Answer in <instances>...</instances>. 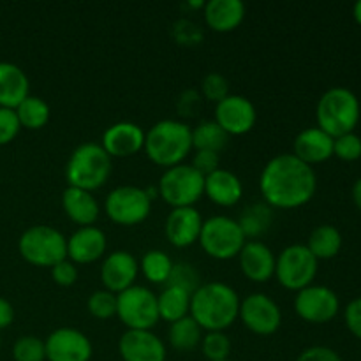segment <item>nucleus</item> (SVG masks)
<instances>
[{
	"label": "nucleus",
	"mask_w": 361,
	"mask_h": 361,
	"mask_svg": "<svg viewBox=\"0 0 361 361\" xmlns=\"http://www.w3.org/2000/svg\"><path fill=\"white\" fill-rule=\"evenodd\" d=\"M307 249L319 259H334L342 249V235L335 226H317L307 240Z\"/></svg>",
	"instance_id": "nucleus-27"
},
{
	"label": "nucleus",
	"mask_w": 361,
	"mask_h": 361,
	"mask_svg": "<svg viewBox=\"0 0 361 361\" xmlns=\"http://www.w3.org/2000/svg\"><path fill=\"white\" fill-rule=\"evenodd\" d=\"M168 338L173 349H176L180 353H189L192 349H196L197 345H201L203 330H201V326L192 317L187 316L183 319L169 324Z\"/></svg>",
	"instance_id": "nucleus-29"
},
{
	"label": "nucleus",
	"mask_w": 361,
	"mask_h": 361,
	"mask_svg": "<svg viewBox=\"0 0 361 361\" xmlns=\"http://www.w3.org/2000/svg\"><path fill=\"white\" fill-rule=\"evenodd\" d=\"M108 247L106 235L95 226L80 228L67 240V257L74 264H90L101 259Z\"/></svg>",
	"instance_id": "nucleus-20"
},
{
	"label": "nucleus",
	"mask_w": 361,
	"mask_h": 361,
	"mask_svg": "<svg viewBox=\"0 0 361 361\" xmlns=\"http://www.w3.org/2000/svg\"><path fill=\"white\" fill-rule=\"evenodd\" d=\"M200 245L210 257L219 261L233 259L245 245L247 238L238 221L224 215H215L203 221L200 233Z\"/></svg>",
	"instance_id": "nucleus-7"
},
{
	"label": "nucleus",
	"mask_w": 361,
	"mask_h": 361,
	"mask_svg": "<svg viewBox=\"0 0 361 361\" xmlns=\"http://www.w3.org/2000/svg\"><path fill=\"white\" fill-rule=\"evenodd\" d=\"M137 271H140V264L133 254L127 250H115L102 263L101 281L106 291L120 295L126 289L133 288Z\"/></svg>",
	"instance_id": "nucleus-16"
},
{
	"label": "nucleus",
	"mask_w": 361,
	"mask_h": 361,
	"mask_svg": "<svg viewBox=\"0 0 361 361\" xmlns=\"http://www.w3.org/2000/svg\"><path fill=\"white\" fill-rule=\"evenodd\" d=\"M201 351L208 361H224L231 355V341L224 331H208L201 341Z\"/></svg>",
	"instance_id": "nucleus-34"
},
{
	"label": "nucleus",
	"mask_w": 361,
	"mask_h": 361,
	"mask_svg": "<svg viewBox=\"0 0 361 361\" xmlns=\"http://www.w3.org/2000/svg\"><path fill=\"white\" fill-rule=\"evenodd\" d=\"M106 215L115 224L136 226L141 224L150 215L152 201L148 200L145 189L134 185L116 187L108 194L104 203Z\"/></svg>",
	"instance_id": "nucleus-11"
},
{
	"label": "nucleus",
	"mask_w": 361,
	"mask_h": 361,
	"mask_svg": "<svg viewBox=\"0 0 361 361\" xmlns=\"http://www.w3.org/2000/svg\"><path fill=\"white\" fill-rule=\"evenodd\" d=\"M157 189L171 208L194 207L204 196V176L190 164L173 166L162 173Z\"/></svg>",
	"instance_id": "nucleus-8"
},
{
	"label": "nucleus",
	"mask_w": 361,
	"mask_h": 361,
	"mask_svg": "<svg viewBox=\"0 0 361 361\" xmlns=\"http://www.w3.org/2000/svg\"><path fill=\"white\" fill-rule=\"evenodd\" d=\"M28 90L25 71L11 62H0V108L16 109L28 97Z\"/></svg>",
	"instance_id": "nucleus-24"
},
{
	"label": "nucleus",
	"mask_w": 361,
	"mask_h": 361,
	"mask_svg": "<svg viewBox=\"0 0 361 361\" xmlns=\"http://www.w3.org/2000/svg\"><path fill=\"white\" fill-rule=\"evenodd\" d=\"M88 312L97 319H111L116 316V295L101 289L92 293L87 302Z\"/></svg>",
	"instance_id": "nucleus-37"
},
{
	"label": "nucleus",
	"mask_w": 361,
	"mask_h": 361,
	"mask_svg": "<svg viewBox=\"0 0 361 361\" xmlns=\"http://www.w3.org/2000/svg\"><path fill=\"white\" fill-rule=\"evenodd\" d=\"M201 92H203L204 99L217 104L229 95V83L222 74L210 73L201 81Z\"/></svg>",
	"instance_id": "nucleus-39"
},
{
	"label": "nucleus",
	"mask_w": 361,
	"mask_h": 361,
	"mask_svg": "<svg viewBox=\"0 0 361 361\" xmlns=\"http://www.w3.org/2000/svg\"><path fill=\"white\" fill-rule=\"evenodd\" d=\"M14 319V309L7 300L0 298V330L9 326Z\"/></svg>",
	"instance_id": "nucleus-46"
},
{
	"label": "nucleus",
	"mask_w": 361,
	"mask_h": 361,
	"mask_svg": "<svg viewBox=\"0 0 361 361\" xmlns=\"http://www.w3.org/2000/svg\"><path fill=\"white\" fill-rule=\"evenodd\" d=\"M204 194L219 207H235L242 200L243 185L235 173L219 168L204 176Z\"/></svg>",
	"instance_id": "nucleus-23"
},
{
	"label": "nucleus",
	"mask_w": 361,
	"mask_h": 361,
	"mask_svg": "<svg viewBox=\"0 0 361 361\" xmlns=\"http://www.w3.org/2000/svg\"><path fill=\"white\" fill-rule=\"evenodd\" d=\"M201 228H203V219L196 208H173L166 217L164 233L171 245L185 249L200 240Z\"/></svg>",
	"instance_id": "nucleus-19"
},
{
	"label": "nucleus",
	"mask_w": 361,
	"mask_h": 361,
	"mask_svg": "<svg viewBox=\"0 0 361 361\" xmlns=\"http://www.w3.org/2000/svg\"><path fill=\"white\" fill-rule=\"evenodd\" d=\"M344 317L349 331L361 341V296L349 302V305L345 307Z\"/></svg>",
	"instance_id": "nucleus-44"
},
{
	"label": "nucleus",
	"mask_w": 361,
	"mask_h": 361,
	"mask_svg": "<svg viewBox=\"0 0 361 361\" xmlns=\"http://www.w3.org/2000/svg\"><path fill=\"white\" fill-rule=\"evenodd\" d=\"M296 361H344L337 351L326 348V345H312L300 353Z\"/></svg>",
	"instance_id": "nucleus-43"
},
{
	"label": "nucleus",
	"mask_w": 361,
	"mask_h": 361,
	"mask_svg": "<svg viewBox=\"0 0 361 361\" xmlns=\"http://www.w3.org/2000/svg\"><path fill=\"white\" fill-rule=\"evenodd\" d=\"M14 361H44L46 360V345L41 338L34 335H25L20 337L13 345Z\"/></svg>",
	"instance_id": "nucleus-35"
},
{
	"label": "nucleus",
	"mask_w": 361,
	"mask_h": 361,
	"mask_svg": "<svg viewBox=\"0 0 361 361\" xmlns=\"http://www.w3.org/2000/svg\"><path fill=\"white\" fill-rule=\"evenodd\" d=\"M238 317L256 335H274L281 328V307L263 293H254L240 302Z\"/></svg>",
	"instance_id": "nucleus-12"
},
{
	"label": "nucleus",
	"mask_w": 361,
	"mask_h": 361,
	"mask_svg": "<svg viewBox=\"0 0 361 361\" xmlns=\"http://www.w3.org/2000/svg\"><path fill=\"white\" fill-rule=\"evenodd\" d=\"M334 155L341 161L355 162L361 159V137L358 134L349 133L334 140Z\"/></svg>",
	"instance_id": "nucleus-38"
},
{
	"label": "nucleus",
	"mask_w": 361,
	"mask_h": 361,
	"mask_svg": "<svg viewBox=\"0 0 361 361\" xmlns=\"http://www.w3.org/2000/svg\"><path fill=\"white\" fill-rule=\"evenodd\" d=\"M293 155L309 166L321 164L334 157V137L319 127H309L296 136Z\"/></svg>",
	"instance_id": "nucleus-22"
},
{
	"label": "nucleus",
	"mask_w": 361,
	"mask_h": 361,
	"mask_svg": "<svg viewBox=\"0 0 361 361\" xmlns=\"http://www.w3.org/2000/svg\"><path fill=\"white\" fill-rule=\"evenodd\" d=\"M21 257L34 267L53 268L67 259V238L51 226H32L18 242Z\"/></svg>",
	"instance_id": "nucleus-6"
},
{
	"label": "nucleus",
	"mask_w": 361,
	"mask_h": 361,
	"mask_svg": "<svg viewBox=\"0 0 361 361\" xmlns=\"http://www.w3.org/2000/svg\"><path fill=\"white\" fill-rule=\"evenodd\" d=\"M259 189L270 207L293 210L312 200L317 189V176L312 166L293 154H281L270 159L263 168Z\"/></svg>",
	"instance_id": "nucleus-1"
},
{
	"label": "nucleus",
	"mask_w": 361,
	"mask_h": 361,
	"mask_svg": "<svg viewBox=\"0 0 361 361\" xmlns=\"http://www.w3.org/2000/svg\"><path fill=\"white\" fill-rule=\"evenodd\" d=\"M192 166L197 173H201L203 176L212 175L214 171H217L221 168V157L215 152L208 150H196L192 159Z\"/></svg>",
	"instance_id": "nucleus-42"
},
{
	"label": "nucleus",
	"mask_w": 361,
	"mask_h": 361,
	"mask_svg": "<svg viewBox=\"0 0 361 361\" xmlns=\"http://www.w3.org/2000/svg\"><path fill=\"white\" fill-rule=\"evenodd\" d=\"M116 316L127 330H152L157 324V296L143 286H133L116 295Z\"/></svg>",
	"instance_id": "nucleus-9"
},
{
	"label": "nucleus",
	"mask_w": 361,
	"mask_h": 361,
	"mask_svg": "<svg viewBox=\"0 0 361 361\" xmlns=\"http://www.w3.org/2000/svg\"><path fill=\"white\" fill-rule=\"evenodd\" d=\"M360 101L355 92L344 87H334L324 92L317 102V127L335 140L355 130L360 122Z\"/></svg>",
	"instance_id": "nucleus-4"
},
{
	"label": "nucleus",
	"mask_w": 361,
	"mask_h": 361,
	"mask_svg": "<svg viewBox=\"0 0 361 361\" xmlns=\"http://www.w3.org/2000/svg\"><path fill=\"white\" fill-rule=\"evenodd\" d=\"M240 298L231 286L208 282L190 296V317L207 331H224L238 319Z\"/></svg>",
	"instance_id": "nucleus-2"
},
{
	"label": "nucleus",
	"mask_w": 361,
	"mask_h": 361,
	"mask_svg": "<svg viewBox=\"0 0 361 361\" xmlns=\"http://www.w3.org/2000/svg\"><path fill=\"white\" fill-rule=\"evenodd\" d=\"M224 361H231V360H224Z\"/></svg>",
	"instance_id": "nucleus-49"
},
{
	"label": "nucleus",
	"mask_w": 361,
	"mask_h": 361,
	"mask_svg": "<svg viewBox=\"0 0 361 361\" xmlns=\"http://www.w3.org/2000/svg\"><path fill=\"white\" fill-rule=\"evenodd\" d=\"M245 18L242 0H210L204 6V21L214 32H233Z\"/></svg>",
	"instance_id": "nucleus-25"
},
{
	"label": "nucleus",
	"mask_w": 361,
	"mask_h": 361,
	"mask_svg": "<svg viewBox=\"0 0 361 361\" xmlns=\"http://www.w3.org/2000/svg\"><path fill=\"white\" fill-rule=\"evenodd\" d=\"M341 309L335 291L326 286H309L298 291L295 298V310L303 321L312 324L330 323Z\"/></svg>",
	"instance_id": "nucleus-13"
},
{
	"label": "nucleus",
	"mask_w": 361,
	"mask_h": 361,
	"mask_svg": "<svg viewBox=\"0 0 361 361\" xmlns=\"http://www.w3.org/2000/svg\"><path fill=\"white\" fill-rule=\"evenodd\" d=\"M21 126L14 109L0 108V147L11 143L20 133Z\"/></svg>",
	"instance_id": "nucleus-40"
},
{
	"label": "nucleus",
	"mask_w": 361,
	"mask_h": 361,
	"mask_svg": "<svg viewBox=\"0 0 361 361\" xmlns=\"http://www.w3.org/2000/svg\"><path fill=\"white\" fill-rule=\"evenodd\" d=\"M353 201H355L356 208L361 212V178H358L353 185Z\"/></svg>",
	"instance_id": "nucleus-47"
},
{
	"label": "nucleus",
	"mask_w": 361,
	"mask_h": 361,
	"mask_svg": "<svg viewBox=\"0 0 361 361\" xmlns=\"http://www.w3.org/2000/svg\"><path fill=\"white\" fill-rule=\"evenodd\" d=\"M238 261L243 275L252 282H267L275 275L277 257L263 242H257V240L245 242L238 254Z\"/></svg>",
	"instance_id": "nucleus-21"
},
{
	"label": "nucleus",
	"mask_w": 361,
	"mask_h": 361,
	"mask_svg": "<svg viewBox=\"0 0 361 361\" xmlns=\"http://www.w3.org/2000/svg\"><path fill=\"white\" fill-rule=\"evenodd\" d=\"M190 296L192 295L183 289L166 286L164 291L157 296L159 317L169 324L187 317L190 314Z\"/></svg>",
	"instance_id": "nucleus-28"
},
{
	"label": "nucleus",
	"mask_w": 361,
	"mask_h": 361,
	"mask_svg": "<svg viewBox=\"0 0 361 361\" xmlns=\"http://www.w3.org/2000/svg\"><path fill=\"white\" fill-rule=\"evenodd\" d=\"M46 360L48 361H90V338L74 328H59L46 338Z\"/></svg>",
	"instance_id": "nucleus-15"
},
{
	"label": "nucleus",
	"mask_w": 361,
	"mask_h": 361,
	"mask_svg": "<svg viewBox=\"0 0 361 361\" xmlns=\"http://www.w3.org/2000/svg\"><path fill=\"white\" fill-rule=\"evenodd\" d=\"M228 141L229 136L215 120L201 122L192 130V148H196V150H208L219 154V152L228 147Z\"/></svg>",
	"instance_id": "nucleus-31"
},
{
	"label": "nucleus",
	"mask_w": 361,
	"mask_h": 361,
	"mask_svg": "<svg viewBox=\"0 0 361 361\" xmlns=\"http://www.w3.org/2000/svg\"><path fill=\"white\" fill-rule=\"evenodd\" d=\"M123 361H166V345L150 330H127L118 341Z\"/></svg>",
	"instance_id": "nucleus-17"
},
{
	"label": "nucleus",
	"mask_w": 361,
	"mask_h": 361,
	"mask_svg": "<svg viewBox=\"0 0 361 361\" xmlns=\"http://www.w3.org/2000/svg\"><path fill=\"white\" fill-rule=\"evenodd\" d=\"M168 286L173 288H180L183 291L190 293L192 295L197 288H200V274L196 271V268L189 263H176L173 264L171 275H169Z\"/></svg>",
	"instance_id": "nucleus-36"
},
{
	"label": "nucleus",
	"mask_w": 361,
	"mask_h": 361,
	"mask_svg": "<svg viewBox=\"0 0 361 361\" xmlns=\"http://www.w3.org/2000/svg\"><path fill=\"white\" fill-rule=\"evenodd\" d=\"M353 14H355L356 23H358L361 27V0H360V2L355 4V7H353Z\"/></svg>",
	"instance_id": "nucleus-48"
},
{
	"label": "nucleus",
	"mask_w": 361,
	"mask_h": 361,
	"mask_svg": "<svg viewBox=\"0 0 361 361\" xmlns=\"http://www.w3.org/2000/svg\"><path fill=\"white\" fill-rule=\"evenodd\" d=\"M14 111L20 120V126L30 130L42 129L49 122V115H51L48 102L35 95H28Z\"/></svg>",
	"instance_id": "nucleus-30"
},
{
	"label": "nucleus",
	"mask_w": 361,
	"mask_h": 361,
	"mask_svg": "<svg viewBox=\"0 0 361 361\" xmlns=\"http://www.w3.org/2000/svg\"><path fill=\"white\" fill-rule=\"evenodd\" d=\"M200 108H201V97H200V94H197V92L187 90L185 94H183L182 97H180L178 111L182 113L183 116L197 115Z\"/></svg>",
	"instance_id": "nucleus-45"
},
{
	"label": "nucleus",
	"mask_w": 361,
	"mask_h": 361,
	"mask_svg": "<svg viewBox=\"0 0 361 361\" xmlns=\"http://www.w3.org/2000/svg\"><path fill=\"white\" fill-rule=\"evenodd\" d=\"M257 113L252 102L243 95H231L215 104V122L228 136H242L252 130Z\"/></svg>",
	"instance_id": "nucleus-14"
},
{
	"label": "nucleus",
	"mask_w": 361,
	"mask_h": 361,
	"mask_svg": "<svg viewBox=\"0 0 361 361\" xmlns=\"http://www.w3.org/2000/svg\"><path fill=\"white\" fill-rule=\"evenodd\" d=\"M154 164L169 169L182 164L192 150V129L178 120H161L145 133V147Z\"/></svg>",
	"instance_id": "nucleus-3"
},
{
	"label": "nucleus",
	"mask_w": 361,
	"mask_h": 361,
	"mask_svg": "<svg viewBox=\"0 0 361 361\" xmlns=\"http://www.w3.org/2000/svg\"><path fill=\"white\" fill-rule=\"evenodd\" d=\"M111 157L97 143H83L71 154L66 176L71 187L92 192L108 182L111 175Z\"/></svg>",
	"instance_id": "nucleus-5"
},
{
	"label": "nucleus",
	"mask_w": 361,
	"mask_h": 361,
	"mask_svg": "<svg viewBox=\"0 0 361 361\" xmlns=\"http://www.w3.org/2000/svg\"><path fill=\"white\" fill-rule=\"evenodd\" d=\"M240 228H242L243 235L247 236H256L263 235L268 229V226L271 224V212L270 208L264 207V204H252V207L245 208V212L242 214L238 221Z\"/></svg>",
	"instance_id": "nucleus-33"
},
{
	"label": "nucleus",
	"mask_w": 361,
	"mask_h": 361,
	"mask_svg": "<svg viewBox=\"0 0 361 361\" xmlns=\"http://www.w3.org/2000/svg\"><path fill=\"white\" fill-rule=\"evenodd\" d=\"M140 270L143 271L147 281L154 282V284H164V282H168L169 275H171L173 261L162 250H148L141 257Z\"/></svg>",
	"instance_id": "nucleus-32"
},
{
	"label": "nucleus",
	"mask_w": 361,
	"mask_h": 361,
	"mask_svg": "<svg viewBox=\"0 0 361 361\" xmlns=\"http://www.w3.org/2000/svg\"><path fill=\"white\" fill-rule=\"evenodd\" d=\"M78 275L80 274H78L76 264L69 259L60 261V263H56L55 267L51 268L53 281H55L59 286H62V288H71V286L76 284Z\"/></svg>",
	"instance_id": "nucleus-41"
},
{
	"label": "nucleus",
	"mask_w": 361,
	"mask_h": 361,
	"mask_svg": "<svg viewBox=\"0 0 361 361\" xmlns=\"http://www.w3.org/2000/svg\"><path fill=\"white\" fill-rule=\"evenodd\" d=\"M319 261L312 256L307 245H289L279 254L275 263V277L289 291H302L312 286L317 275Z\"/></svg>",
	"instance_id": "nucleus-10"
},
{
	"label": "nucleus",
	"mask_w": 361,
	"mask_h": 361,
	"mask_svg": "<svg viewBox=\"0 0 361 361\" xmlns=\"http://www.w3.org/2000/svg\"><path fill=\"white\" fill-rule=\"evenodd\" d=\"M62 208L74 224L87 228L99 219V204L92 192L76 187H67L62 194Z\"/></svg>",
	"instance_id": "nucleus-26"
},
{
	"label": "nucleus",
	"mask_w": 361,
	"mask_h": 361,
	"mask_svg": "<svg viewBox=\"0 0 361 361\" xmlns=\"http://www.w3.org/2000/svg\"><path fill=\"white\" fill-rule=\"evenodd\" d=\"M101 147L109 157H133L145 147V130L134 122H116L102 134Z\"/></svg>",
	"instance_id": "nucleus-18"
}]
</instances>
